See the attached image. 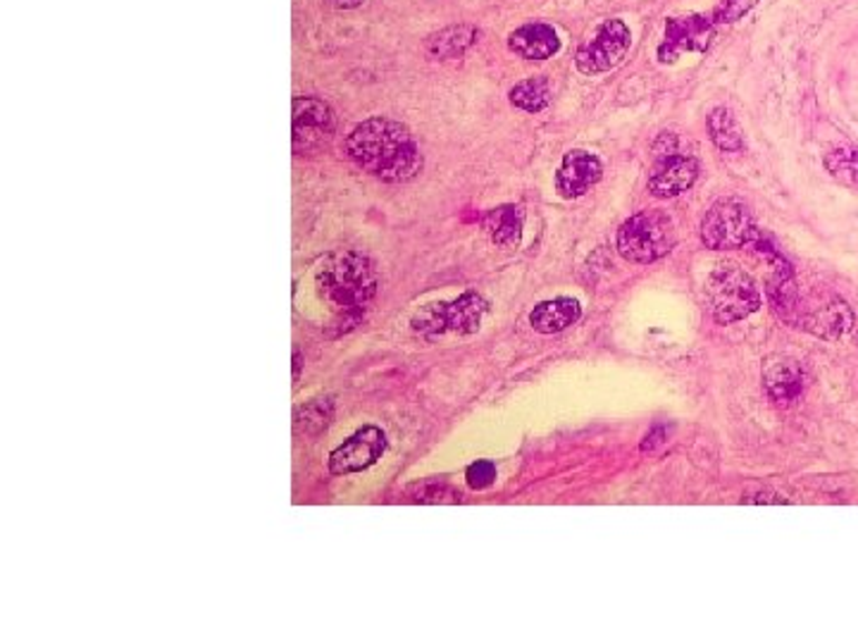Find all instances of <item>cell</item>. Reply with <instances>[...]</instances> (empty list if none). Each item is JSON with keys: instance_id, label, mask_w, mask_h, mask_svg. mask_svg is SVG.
<instances>
[{"instance_id": "1", "label": "cell", "mask_w": 858, "mask_h": 644, "mask_svg": "<svg viewBox=\"0 0 858 644\" xmlns=\"http://www.w3.org/2000/svg\"><path fill=\"white\" fill-rule=\"evenodd\" d=\"M344 149L351 163L386 184H406L423 172L425 158L413 132L392 118L375 115L355 124Z\"/></svg>"}, {"instance_id": "2", "label": "cell", "mask_w": 858, "mask_h": 644, "mask_svg": "<svg viewBox=\"0 0 858 644\" xmlns=\"http://www.w3.org/2000/svg\"><path fill=\"white\" fill-rule=\"evenodd\" d=\"M317 292L334 309L336 334L351 332L363 320L367 305L377 296L380 278L375 263L361 251L332 255L317 272Z\"/></svg>"}, {"instance_id": "3", "label": "cell", "mask_w": 858, "mask_h": 644, "mask_svg": "<svg viewBox=\"0 0 858 644\" xmlns=\"http://www.w3.org/2000/svg\"><path fill=\"white\" fill-rule=\"evenodd\" d=\"M677 244L675 222L663 211H642L633 218H627L620 230L615 246L618 253L629 263L649 265L668 255Z\"/></svg>"}, {"instance_id": "4", "label": "cell", "mask_w": 858, "mask_h": 644, "mask_svg": "<svg viewBox=\"0 0 858 644\" xmlns=\"http://www.w3.org/2000/svg\"><path fill=\"white\" fill-rule=\"evenodd\" d=\"M710 313L720 325H733L760 309V292L749 272L737 265H720L706 282Z\"/></svg>"}, {"instance_id": "5", "label": "cell", "mask_w": 858, "mask_h": 644, "mask_svg": "<svg viewBox=\"0 0 858 644\" xmlns=\"http://www.w3.org/2000/svg\"><path fill=\"white\" fill-rule=\"evenodd\" d=\"M489 303L477 292H465L453 301L430 303L420 311L413 320V332L434 340L442 334H475L482 325V318L487 315Z\"/></svg>"}, {"instance_id": "6", "label": "cell", "mask_w": 858, "mask_h": 644, "mask_svg": "<svg viewBox=\"0 0 858 644\" xmlns=\"http://www.w3.org/2000/svg\"><path fill=\"white\" fill-rule=\"evenodd\" d=\"M756 239L754 215L739 199L716 201L701 220V241L710 251H737L754 244Z\"/></svg>"}, {"instance_id": "7", "label": "cell", "mask_w": 858, "mask_h": 644, "mask_svg": "<svg viewBox=\"0 0 858 644\" xmlns=\"http://www.w3.org/2000/svg\"><path fill=\"white\" fill-rule=\"evenodd\" d=\"M336 132L334 108L320 95H294L291 103V139L296 155H315L330 147Z\"/></svg>"}, {"instance_id": "8", "label": "cell", "mask_w": 858, "mask_h": 644, "mask_svg": "<svg viewBox=\"0 0 858 644\" xmlns=\"http://www.w3.org/2000/svg\"><path fill=\"white\" fill-rule=\"evenodd\" d=\"M629 46H633L629 27L623 20H606L596 27L592 39L577 48L575 68L587 77L610 72L627 58Z\"/></svg>"}, {"instance_id": "9", "label": "cell", "mask_w": 858, "mask_h": 644, "mask_svg": "<svg viewBox=\"0 0 858 644\" xmlns=\"http://www.w3.org/2000/svg\"><path fill=\"white\" fill-rule=\"evenodd\" d=\"M716 22L706 14H683L666 22V37L658 46V62L673 64L685 53H706L716 39Z\"/></svg>"}, {"instance_id": "10", "label": "cell", "mask_w": 858, "mask_h": 644, "mask_svg": "<svg viewBox=\"0 0 858 644\" xmlns=\"http://www.w3.org/2000/svg\"><path fill=\"white\" fill-rule=\"evenodd\" d=\"M386 451V434L377 425H363L339 444L327 461L332 475L361 473L375 465Z\"/></svg>"}, {"instance_id": "11", "label": "cell", "mask_w": 858, "mask_h": 644, "mask_svg": "<svg viewBox=\"0 0 858 644\" xmlns=\"http://www.w3.org/2000/svg\"><path fill=\"white\" fill-rule=\"evenodd\" d=\"M604 177V163L598 160V155L589 151H568L561 160V168L554 177V187L558 191L561 199H579L585 193L602 182Z\"/></svg>"}, {"instance_id": "12", "label": "cell", "mask_w": 858, "mask_h": 644, "mask_svg": "<svg viewBox=\"0 0 858 644\" xmlns=\"http://www.w3.org/2000/svg\"><path fill=\"white\" fill-rule=\"evenodd\" d=\"M699 163L692 155L666 153L649 174V193L656 199H675L694 187Z\"/></svg>"}, {"instance_id": "13", "label": "cell", "mask_w": 858, "mask_h": 644, "mask_svg": "<svg viewBox=\"0 0 858 644\" xmlns=\"http://www.w3.org/2000/svg\"><path fill=\"white\" fill-rule=\"evenodd\" d=\"M508 51L515 58L529 62H542L554 58L561 51L558 31L546 22H527L513 29L508 34Z\"/></svg>"}, {"instance_id": "14", "label": "cell", "mask_w": 858, "mask_h": 644, "mask_svg": "<svg viewBox=\"0 0 858 644\" xmlns=\"http://www.w3.org/2000/svg\"><path fill=\"white\" fill-rule=\"evenodd\" d=\"M851 325H854V311L849 309L847 301L839 296H832L828 303L816 305V309H811L799 320V328L828 342L841 340V336L851 330Z\"/></svg>"}, {"instance_id": "15", "label": "cell", "mask_w": 858, "mask_h": 644, "mask_svg": "<svg viewBox=\"0 0 858 644\" xmlns=\"http://www.w3.org/2000/svg\"><path fill=\"white\" fill-rule=\"evenodd\" d=\"M806 373L799 361L777 359L764 370V390L775 404H791L804 392Z\"/></svg>"}, {"instance_id": "16", "label": "cell", "mask_w": 858, "mask_h": 644, "mask_svg": "<svg viewBox=\"0 0 858 644\" xmlns=\"http://www.w3.org/2000/svg\"><path fill=\"white\" fill-rule=\"evenodd\" d=\"M582 318V305L577 299L571 296H556L534 305L529 313V325L539 334H558L577 325Z\"/></svg>"}, {"instance_id": "17", "label": "cell", "mask_w": 858, "mask_h": 644, "mask_svg": "<svg viewBox=\"0 0 858 644\" xmlns=\"http://www.w3.org/2000/svg\"><path fill=\"white\" fill-rule=\"evenodd\" d=\"M482 230L487 232L492 244H496L498 249H515L523 241V230H525L523 205L506 203V205L492 208V211L482 220Z\"/></svg>"}, {"instance_id": "18", "label": "cell", "mask_w": 858, "mask_h": 644, "mask_svg": "<svg viewBox=\"0 0 858 644\" xmlns=\"http://www.w3.org/2000/svg\"><path fill=\"white\" fill-rule=\"evenodd\" d=\"M480 41V29L473 24H453L427 37L425 51L434 60L463 58Z\"/></svg>"}, {"instance_id": "19", "label": "cell", "mask_w": 858, "mask_h": 644, "mask_svg": "<svg viewBox=\"0 0 858 644\" xmlns=\"http://www.w3.org/2000/svg\"><path fill=\"white\" fill-rule=\"evenodd\" d=\"M334 417V396H317L305 401L294 411V430L303 437H317L325 432Z\"/></svg>"}, {"instance_id": "20", "label": "cell", "mask_w": 858, "mask_h": 644, "mask_svg": "<svg viewBox=\"0 0 858 644\" xmlns=\"http://www.w3.org/2000/svg\"><path fill=\"white\" fill-rule=\"evenodd\" d=\"M708 137L716 143V149L723 153H739L744 149V137L737 127V120L730 108H714L706 120Z\"/></svg>"}, {"instance_id": "21", "label": "cell", "mask_w": 858, "mask_h": 644, "mask_svg": "<svg viewBox=\"0 0 858 644\" xmlns=\"http://www.w3.org/2000/svg\"><path fill=\"white\" fill-rule=\"evenodd\" d=\"M508 101L513 108L537 115V112H544L552 105V87H548L544 77L523 79V82H517L508 91Z\"/></svg>"}, {"instance_id": "22", "label": "cell", "mask_w": 858, "mask_h": 644, "mask_svg": "<svg viewBox=\"0 0 858 644\" xmlns=\"http://www.w3.org/2000/svg\"><path fill=\"white\" fill-rule=\"evenodd\" d=\"M822 165L839 184L858 187V149H851V147L832 149L830 153H825Z\"/></svg>"}, {"instance_id": "23", "label": "cell", "mask_w": 858, "mask_h": 644, "mask_svg": "<svg viewBox=\"0 0 858 644\" xmlns=\"http://www.w3.org/2000/svg\"><path fill=\"white\" fill-rule=\"evenodd\" d=\"M411 499L420 504H458L461 492L448 487L446 482H423L411 490Z\"/></svg>"}, {"instance_id": "24", "label": "cell", "mask_w": 858, "mask_h": 644, "mask_svg": "<svg viewBox=\"0 0 858 644\" xmlns=\"http://www.w3.org/2000/svg\"><path fill=\"white\" fill-rule=\"evenodd\" d=\"M756 3L758 0H720V6L710 14V20L716 24H733L741 20Z\"/></svg>"}, {"instance_id": "25", "label": "cell", "mask_w": 858, "mask_h": 644, "mask_svg": "<svg viewBox=\"0 0 858 644\" xmlns=\"http://www.w3.org/2000/svg\"><path fill=\"white\" fill-rule=\"evenodd\" d=\"M465 480L467 485H471V490H477V492L487 490L496 482V465L492 461H475L467 465Z\"/></svg>"}, {"instance_id": "26", "label": "cell", "mask_w": 858, "mask_h": 644, "mask_svg": "<svg viewBox=\"0 0 858 644\" xmlns=\"http://www.w3.org/2000/svg\"><path fill=\"white\" fill-rule=\"evenodd\" d=\"M741 504H789L787 499L775 496V494H756V496H744Z\"/></svg>"}, {"instance_id": "27", "label": "cell", "mask_w": 858, "mask_h": 644, "mask_svg": "<svg viewBox=\"0 0 858 644\" xmlns=\"http://www.w3.org/2000/svg\"><path fill=\"white\" fill-rule=\"evenodd\" d=\"M327 3L339 10H353V8H361L365 0H327Z\"/></svg>"}, {"instance_id": "28", "label": "cell", "mask_w": 858, "mask_h": 644, "mask_svg": "<svg viewBox=\"0 0 858 644\" xmlns=\"http://www.w3.org/2000/svg\"><path fill=\"white\" fill-rule=\"evenodd\" d=\"M301 368H303V356H301V351L296 349L294 351V380L301 378Z\"/></svg>"}]
</instances>
